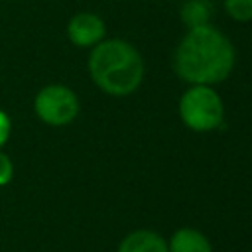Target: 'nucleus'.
I'll list each match as a JSON object with an SVG mask.
<instances>
[{"instance_id": "obj_11", "label": "nucleus", "mask_w": 252, "mask_h": 252, "mask_svg": "<svg viewBox=\"0 0 252 252\" xmlns=\"http://www.w3.org/2000/svg\"><path fill=\"white\" fill-rule=\"evenodd\" d=\"M10 132H12V122H10V116L0 108V148L8 142L10 138Z\"/></svg>"}, {"instance_id": "obj_5", "label": "nucleus", "mask_w": 252, "mask_h": 252, "mask_svg": "<svg viewBox=\"0 0 252 252\" xmlns=\"http://www.w3.org/2000/svg\"><path fill=\"white\" fill-rule=\"evenodd\" d=\"M106 33V26L100 16L93 12H79L67 24V37L77 47H94L102 41Z\"/></svg>"}, {"instance_id": "obj_7", "label": "nucleus", "mask_w": 252, "mask_h": 252, "mask_svg": "<svg viewBox=\"0 0 252 252\" xmlns=\"http://www.w3.org/2000/svg\"><path fill=\"white\" fill-rule=\"evenodd\" d=\"M167 250L169 252H213L205 234H201L195 228H179L171 236Z\"/></svg>"}, {"instance_id": "obj_2", "label": "nucleus", "mask_w": 252, "mask_h": 252, "mask_svg": "<svg viewBox=\"0 0 252 252\" xmlns=\"http://www.w3.org/2000/svg\"><path fill=\"white\" fill-rule=\"evenodd\" d=\"M89 75L93 83L110 96L132 94L144 79V59L140 51L124 39H102L89 55Z\"/></svg>"}, {"instance_id": "obj_1", "label": "nucleus", "mask_w": 252, "mask_h": 252, "mask_svg": "<svg viewBox=\"0 0 252 252\" xmlns=\"http://www.w3.org/2000/svg\"><path fill=\"white\" fill-rule=\"evenodd\" d=\"M232 67L234 47L211 24L189 28L173 55L177 77L189 85H219L232 73Z\"/></svg>"}, {"instance_id": "obj_4", "label": "nucleus", "mask_w": 252, "mask_h": 252, "mask_svg": "<svg viewBox=\"0 0 252 252\" xmlns=\"http://www.w3.org/2000/svg\"><path fill=\"white\" fill-rule=\"evenodd\" d=\"M33 110L37 118L49 126H67L77 118L81 104L69 87L47 85L35 94Z\"/></svg>"}, {"instance_id": "obj_3", "label": "nucleus", "mask_w": 252, "mask_h": 252, "mask_svg": "<svg viewBox=\"0 0 252 252\" xmlns=\"http://www.w3.org/2000/svg\"><path fill=\"white\" fill-rule=\"evenodd\" d=\"M179 116L193 132H211L224 118L220 94L209 85H191L179 98Z\"/></svg>"}, {"instance_id": "obj_10", "label": "nucleus", "mask_w": 252, "mask_h": 252, "mask_svg": "<svg viewBox=\"0 0 252 252\" xmlns=\"http://www.w3.org/2000/svg\"><path fill=\"white\" fill-rule=\"evenodd\" d=\"M12 173H14V165L10 158L0 152V185H6L12 179Z\"/></svg>"}, {"instance_id": "obj_6", "label": "nucleus", "mask_w": 252, "mask_h": 252, "mask_svg": "<svg viewBox=\"0 0 252 252\" xmlns=\"http://www.w3.org/2000/svg\"><path fill=\"white\" fill-rule=\"evenodd\" d=\"M118 252H169L167 242L152 230H134L118 246Z\"/></svg>"}, {"instance_id": "obj_9", "label": "nucleus", "mask_w": 252, "mask_h": 252, "mask_svg": "<svg viewBox=\"0 0 252 252\" xmlns=\"http://www.w3.org/2000/svg\"><path fill=\"white\" fill-rule=\"evenodd\" d=\"M224 10L236 22L252 20V0H224Z\"/></svg>"}, {"instance_id": "obj_8", "label": "nucleus", "mask_w": 252, "mask_h": 252, "mask_svg": "<svg viewBox=\"0 0 252 252\" xmlns=\"http://www.w3.org/2000/svg\"><path fill=\"white\" fill-rule=\"evenodd\" d=\"M209 16H211V4L207 0H187L181 8V20L189 28L209 24Z\"/></svg>"}]
</instances>
